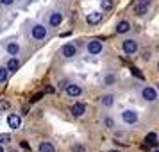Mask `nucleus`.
I'll use <instances>...</instances> for the list:
<instances>
[{"instance_id": "cd10ccee", "label": "nucleus", "mask_w": 159, "mask_h": 152, "mask_svg": "<svg viewBox=\"0 0 159 152\" xmlns=\"http://www.w3.org/2000/svg\"><path fill=\"white\" fill-rule=\"evenodd\" d=\"M0 152H4V149H2V145H0Z\"/></svg>"}, {"instance_id": "f03ea898", "label": "nucleus", "mask_w": 159, "mask_h": 152, "mask_svg": "<svg viewBox=\"0 0 159 152\" xmlns=\"http://www.w3.org/2000/svg\"><path fill=\"white\" fill-rule=\"evenodd\" d=\"M139 97H141L145 102H156L157 100V91H156L154 88H150V86H145V88H141Z\"/></svg>"}, {"instance_id": "20e7f679", "label": "nucleus", "mask_w": 159, "mask_h": 152, "mask_svg": "<svg viewBox=\"0 0 159 152\" xmlns=\"http://www.w3.org/2000/svg\"><path fill=\"white\" fill-rule=\"evenodd\" d=\"M122 50L125 52L127 56H132V54L138 50V41L136 39H125L122 43Z\"/></svg>"}, {"instance_id": "dca6fc26", "label": "nucleus", "mask_w": 159, "mask_h": 152, "mask_svg": "<svg viewBox=\"0 0 159 152\" xmlns=\"http://www.w3.org/2000/svg\"><path fill=\"white\" fill-rule=\"evenodd\" d=\"M38 150L39 152H56V149H54V145L50 141H43V143H39Z\"/></svg>"}, {"instance_id": "2eb2a0df", "label": "nucleus", "mask_w": 159, "mask_h": 152, "mask_svg": "<svg viewBox=\"0 0 159 152\" xmlns=\"http://www.w3.org/2000/svg\"><path fill=\"white\" fill-rule=\"evenodd\" d=\"M70 111H72L73 116H82L86 113V106H84V104H73Z\"/></svg>"}, {"instance_id": "39448f33", "label": "nucleus", "mask_w": 159, "mask_h": 152, "mask_svg": "<svg viewBox=\"0 0 159 152\" xmlns=\"http://www.w3.org/2000/svg\"><path fill=\"white\" fill-rule=\"evenodd\" d=\"M88 54H91V56H97V54H100L102 52V41L100 39H91V41H88Z\"/></svg>"}, {"instance_id": "6ab92c4d", "label": "nucleus", "mask_w": 159, "mask_h": 152, "mask_svg": "<svg viewBox=\"0 0 159 152\" xmlns=\"http://www.w3.org/2000/svg\"><path fill=\"white\" fill-rule=\"evenodd\" d=\"M113 6H115V2H113V0H100L102 11H111V9H113Z\"/></svg>"}, {"instance_id": "a211bd4d", "label": "nucleus", "mask_w": 159, "mask_h": 152, "mask_svg": "<svg viewBox=\"0 0 159 152\" xmlns=\"http://www.w3.org/2000/svg\"><path fill=\"white\" fill-rule=\"evenodd\" d=\"M102 102V106H106V108H109V106H113V102H115V97L113 95H104L100 99Z\"/></svg>"}, {"instance_id": "b1692460", "label": "nucleus", "mask_w": 159, "mask_h": 152, "mask_svg": "<svg viewBox=\"0 0 159 152\" xmlns=\"http://www.w3.org/2000/svg\"><path fill=\"white\" fill-rule=\"evenodd\" d=\"M130 70H132V73H134V75H136V77H139V79H143V75H141V72H139V70H138V68H134V66H132V68H130Z\"/></svg>"}, {"instance_id": "ddd939ff", "label": "nucleus", "mask_w": 159, "mask_h": 152, "mask_svg": "<svg viewBox=\"0 0 159 152\" xmlns=\"http://www.w3.org/2000/svg\"><path fill=\"white\" fill-rule=\"evenodd\" d=\"M115 30H116V34H125V32H129L130 30V23L129 22H118L116 23V27H115Z\"/></svg>"}, {"instance_id": "c85d7f7f", "label": "nucleus", "mask_w": 159, "mask_h": 152, "mask_svg": "<svg viewBox=\"0 0 159 152\" xmlns=\"http://www.w3.org/2000/svg\"><path fill=\"white\" fill-rule=\"evenodd\" d=\"M109 152H120V150H109Z\"/></svg>"}, {"instance_id": "5701e85b", "label": "nucleus", "mask_w": 159, "mask_h": 152, "mask_svg": "<svg viewBox=\"0 0 159 152\" xmlns=\"http://www.w3.org/2000/svg\"><path fill=\"white\" fill-rule=\"evenodd\" d=\"M0 4L7 7V6H13V4H15V0H0Z\"/></svg>"}, {"instance_id": "aec40b11", "label": "nucleus", "mask_w": 159, "mask_h": 152, "mask_svg": "<svg viewBox=\"0 0 159 152\" xmlns=\"http://www.w3.org/2000/svg\"><path fill=\"white\" fill-rule=\"evenodd\" d=\"M145 141L148 145H157V134H156V132H148L147 138H145Z\"/></svg>"}, {"instance_id": "412c9836", "label": "nucleus", "mask_w": 159, "mask_h": 152, "mask_svg": "<svg viewBox=\"0 0 159 152\" xmlns=\"http://www.w3.org/2000/svg\"><path fill=\"white\" fill-rule=\"evenodd\" d=\"M104 82H106V84H115L116 82V75H107V77H106V79H104Z\"/></svg>"}, {"instance_id": "6e6552de", "label": "nucleus", "mask_w": 159, "mask_h": 152, "mask_svg": "<svg viewBox=\"0 0 159 152\" xmlns=\"http://www.w3.org/2000/svg\"><path fill=\"white\" fill-rule=\"evenodd\" d=\"M122 120L125 123H136L138 122V113L134 109H125V111H122Z\"/></svg>"}, {"instance_id": "393cba45", "label": "nucleus", "mask_w": 159, "mask_h": 152, "mask_svg": "<svg viewBox=\"0 0 159 152\" xmlns=\"http://www.w3.org/2000/svg\"><path fill=\"white\" fill-rule=\"evenodd\" d=\"M9 108V102L7 100H0V109H7Z\"/></svg>"}, {"instance_id": "f3484780", "label": "nucleus", "mask_w": 159, "mask_h": 152, "mask_svg": "<svg viewBox=\"0 0 159 152\" xmlns=\"http://www.w3.org/2000/svg\"><path fill=\"white\" fill-rule=\"evenodd\" d=\"M9 79V70L6 66H0V84H6Z\"/></svg>"}, {"instance_id": "bb28decb", "label": "nucleus", "mask_w": 159, "mask_h": 152, "mask_svg": "<svg viewBox=\"0 0 159 152\" xmlns=\"http://www.w3.org/2000/svg\"><path fill=\"white\" fill-rule=\"evenodd\" d=\"M75 152H84V149L82 147H75Z\"/></svg>"}, {"instance_id": "f257e3e1", "label": "nucleus", "mask_w": 159, "mask_h": 152, "mask_svg": "<svg viewBox=\"0 0 159 152\" xmlns=\"http://www.w3.org/2000/svg\"><path fill=\"white\" fill-rule=\"evenodd\" d=\"M48 36V29L41 25V23H34L32 27H30V38L32 39H36V41H41L45 38Z\"/></svg>"}, {"instance_id": "0eeeda50", "label": "nucleus", "mask_w": 159, "mask_h": 152, "mask_svg": "<svg viewBox=\"0 0 159 152\" xmlns=\"http://www.w3.org/2000/svg\"><path fill=\"white\" fill-rule=\"evenodd\" d=\"M61 23H63V13L52 11L50 15H48V25H50V27H59Z\"/></svg>"}, {"instance_id": "1a4fd4ad", "label": "nucleus", "mask_w": 159, "mask_h": 152, "mask_svg": "<svg viewBox=\"0 0 159 152\" xmlns=\"http://www.w3.org/2000/svg\"><path fill=\"white\" fill-rule=\"evenodd\" d=\"M148 7H150V0H138L134 11H136V15H145L148 11Z\"/></svg>"}, {"instance_id": "7ed1b4c3", "label": "nucleus", "mask_w": 159, "mask_h": 152, "mask_svg": "<svg viewBox=\"0 0 159 152\" xmlns=\"http://www.w3.org/2000/svg\"><path fill=\"white\" fill-rule=\"evenodd\" d=\"M61 56H63V58H66V59L75 58V56H77V47H75L73 43L63 45V48H61Z\"/></svg>"}, {"instance_id": "f8f14e48", "label": "nucleus", "mask_w": 159, "mask_h": 152, "mask_svg": "<svg viewBox=\"0 0 159 152\" xmlns=\"http://www.w3.org/2000/svg\"><path fill=\"white\" fill-rule=\"evenodd\" d=\"M65 90H66V95L68 97H79L82 93V90H80L79 84H66Z\"/></svg>"}, {"instance_id": "a878e982", "label": "nucleus", "mask_w": 159, "mask_h": 152, "mask_svg": "<svg viewBox=\"0 0 159 152\" xmlns=\"http://www.w3.org/2000/svg\"><path fill=\"white\" fill-rule=\"evenodd\" d=\"M141 59H143V61H148V59H150V52H143Z\"/></svg>"}, {"instance_id": "9d476101", "label": "nucleus", "mask_w": 159, "mask_h": 152, "mask_svg": "<svg viewBox=\"0 0 159 152\" xmlns=\"http://www.w3.org/2000/svg\"><path fill=\"white\" fill-rule=\"evenodd\" d=\"M7 125H9L13 131L20 129V127H22V118H20L18 115H9V116H7Z\"/></svg>"}, {"instance_id": "4be33fe9", "label": "nucleus", "mask_w": 159, "mask_h": 152, "mask_svg": "<svg viewBox=\"0 0 159 152\" xmlns=\"http://www.w3.org/2000/svg\"><path fill=\"white\" fill-rule=\"evenodd\" d=\"M7 141H11V136H9L7 132L0 134V145H2V143H7Z\"/></svg>"}, {"instance_id": "4468645a", "label": "nucleus", "mask_w": 159, "mask_h": 152, "mask_svg": "<svg viewBox=\"0 0 159 152\" xmlns=\"http://www.w3.org/2000/svg\"><path fill=\"white\" fill-rule=\"evenodd\" d=\"M6 68L9 70V73H15L16 70L20 68V61H18V58H16V56H13V58L7 61V66H6Z\"/></svg>"}, {"instance_id": "423d86ee", "label": "nucleus", "mask_w": 159, "mask_h": 152, "mask_svg": "<svg viewBox=\"0 0 159 152\" xmlns=\"http://www.w3.org/2000/svg\"><path fill=\"white\" fill-rule=\"evenodd\" d=\"M4 48H6V52H7L9 56H18V54H20V45H18V41H15V39L6 41Z\"/></svg>"}, {"instance_id": "9b49d317", "label": "nucleus", "mask_w": 159, "mask_h": 152, "mask_svg": "<svg viewBox=\"0 0 159 152\" xmlns=\"http://www.w3.org/2000/svg\"><path fill=\"white\" fill-rule=\"evenodd\" d=\"M100 20H102L100 11H91V13H88V16H86V22L89 23V25H97V23H100Z\"/></svg>"}]
</instances>
